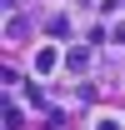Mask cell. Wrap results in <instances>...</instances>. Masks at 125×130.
<instances>
[{
  "label": "cell",
  "instance_id": "3957f363",
  "mask_svg": "<svg viewBox=\"0 0 125 130\" xmlns=\"http://www.w3.org/2000/svg\"><path fill=\"white\" fill-rule=\"evenodd\" d=\"M90 130H125V120H120V115H95Z\"/></svg>",
  "mask_w": 125,
  "mask_h": 130
},
{
  "label": "cell",
  "instance_id": "7a4b0ae2",
  "mask_svg": "<svg viewBox=\"0 0 125 130\" xmlns=\"http://www.w3.org/2000/svg\"><path fill=\"white\" fill-rule=\"evenodd\" d=\"M65 70H70V75H85V70H90V50H70V55H65Z\"/></svg>",
  "mask_w": 125,
  "mask_h": 130
},
{
  "label": "cell",
  "instance_id": "277c9868",
  "mask_svg": "<svg viewBox=\"0 0 125 130\" xmlns=\"http://www.w3.org/2000/svg\"><path fill=\"white\" fill-rule=\"evenodd\" d=\"M25 100H30L35 110H45V95H40V85H25Z\"/></svg>",
  "mask_w": 125,
  "mask_h": 130
},
{
  "label": "cell",
  "instance_id": "6da1fadb",
  "mask_svg": "<svg viewBox=\"0 0 125 130\" xmlns=\"http://www.w3.org/2000/svg\"><path fill=\"white\" fill-rule=\"evenodd\" d=\"M55 65H60V50H55V45H40L35 60H30V70H35V75H55Z\"/></svg>",
  "mask_w": 125,
  "mask_h": 130
}]
</instances>
